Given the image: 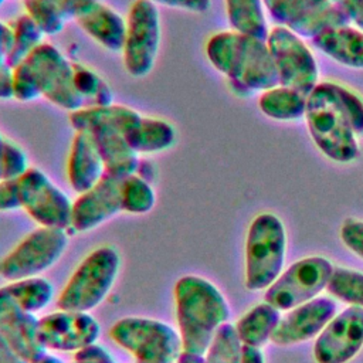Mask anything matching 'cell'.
I'll list each match as a JSON object with an SVG mask.
<instances>
[{
    "label": "cell",
    "mask_w": 363,
    "mask_h": 363,
    "mask_svg": "<svg viewBox=\"0 0 363 363\" xmlns=\"http://www.w3.org/2000/svg\"><path fill=\"white\" fill-rule=\"evenodd\" d=\"M174 311L183 350L204 354L218 328L230 316L223 292L199 275H183L174 284Z\"/></svg>",
    "instance_id": "cell-1"
},
{
    "label": "cell",
    "mask_w": 363,
    "mask_h": 363,
    "mask_svg": "<svg viewBox=\"0 0 363 363\" xmlns=\"http://www.w3.org/2000/svg\"><path fill=\"white\" fill-rule=\"evenodd\" d=\"M143 115L126 105L84 106L69 113L75 132H88L105 163L106 174L123 179L136 172L139 155L130 147L126 135Z\"/></svg>",
    "instance_id": "cell-2"
},
{
    "label": "cell",
    "mask_w": 363,
    "mask_h": 363,
    "mask_svg": "<svg viewBox=\"0 0 363 363\" xmlns=\"http://www.w3.org/2000/svg\"><path fill=\"white\" fill-rule=\"evenodd\" d=\"M204 50L208 62L227 81L240 82L252 92L279 84L274 60L264 40L227 30L213 34Z\"/></svg>",
    "instance_id": "cell-3"
},
{
    "label": "cell",
    "mask_w": 363,
    "mask_h": 363,
    "mask_svg": "<svg viewBox=\"0 0 363 363\" xmlns=\"http://www.w3.org/2000/svg\"><path fill=\"white\" fill-rule=\"evenodd\" d=\"M121 269V255L112 245L92 250L74 269L57 298L58 309L91 312L111 294Z\"/></svg>",
    "instance_id": "cell-4"
},
{
    "label": "cell",
    "mask_w": 363,
    "mask_h": 363,
    "mask_svg": "<svg viewBox=\"0 0 363 363\" xmlns=\"http://www.w3.org/2000/svg\"><path fill=\"white\" fill-rule=\"evenodd\" d=\"M109 336L136 363H176L183 352L179 330L155 318H121L111 326Z\"/></svg>",
    "instance_id": "cell-5"
},
{
    "label": "cell",
    "mask_w": 363,
    "mask_h": 363,
    "mask_svg": "<svg viewBox=\"0 0 363 363\" xmlns=\"http://www.w3.org/2000/svg\"><path fill=\"white\" fill-rule=\"evenodd\" d=\"M286 251V233L272 213L258 214L250 224L245 240V288H268L281 274Z\"/></svg>",
    "instance_id": "cell-6"
},
{
    "label": "cell",
    "mask_w": 363,
    "mask_h": 363,
    "mask_svg": "<svg viewBox=\"0 0 363 363\" xmlns=\"http://www.w3.org/2000/svg\"><path fill=\"white\" fill-rule=\"evenodd\" d=\"M68 244V230L37 227L0 258V277L11 282L41 275L60 261Z\"/></svg>",
    "instance_id": "cell-7"
},
{
    "label": "cell",
    "mask_w": 363,
    "mask_h": 363,
    "mask_svg": "<svg viewBox=\"0 0 363 363\" xmlns=\"http://www.w3.org/2000/svg\"><path fill=\"white\" fill-rule=\"evenodd\" d=\"M160 43L159 7L150 0H135L126 14V37L121 52L125 71L133 78L147 77L155 68Z\"/></svg>",
    "instance_id": "cell-8"
},
{
    "label": "cell",
    "mask_w": 363,
    "mask_h": 363,
    "mask_svg": "<svg viewBox=\"0 0 363 363\" xmlns=\"http://www.w3.org/2000/svg\"><path fill=\"white\" fill-rule=\"evenodd\" d=\"M303 118L311 139L323 156L336 163H350L359 157L357 135L335 106L308 95Z\"/></svg>",
    "instance_id": "cell-9"
},
{
    "label": "cell",
    "mask_w": 363,
    "mask_h": 363,
    "mask_svg": "<svg viewBox=\"0 0 363 363\" xmlns=\"http://www.w3.org/2000/svg\"><path fill=\"white\" fill-rule=\"evenodd\" d=\"M267 45L277 68L279 85L309 95L319 82V68L303 38L285 27L274 26L268 33Z\"/></svg>",
    "instance_id": "cell-10"
},
{
    "label": "cell",
    "mask_w": 363,
    "mask_h": 363,
    "mask_svg": "<svg viewBox=\"0 0 363 363\" xmlns=\"http://www.w3.org/2000/svg\"><path fill=\"white\" fill-rule=\"evenodd\" d=\"M21 208L38 227L69 230L72 200L38 167H30L18 180Z\"/></svg>",
    "instance_id": "cell-11"
},
{
    "label": "cell",
    "mask_w": 363,
    "mask_h": 363,
    "mask_svg": "<svg viewBox=\"0 0 363 363\" xmlns=\"http://www.w3.org/2000/svg\"><path fill=\"white\" fill-rule=\"evenodd\" d=\"M333 265L323 257H308L292 264L267 288L265 302L291 311L326 289Z\"/></svg>",
    "instance_id": "cell-12"
},
{
    "label": "cell",
    "mask_w": 363,
    "mask_h": 363,
    "mask_svg": "<svg viewBox=\"0 0 363 363\" xmlns=\"http://www.w3.org/2000/svg\"><path fill=\"white\" fill-rule=\"evenodd\" d=\"M35 74L43 96L68 113L85 106L74 86V61L57 45L44 41L26 60Z\"/></svg>",
    "instance_id": "cell-13"
},
{
    "label": "cell",
    "mask_w": 363,
    "mask_h": 363,
    "mask_svg": "<svg viewBox=\"0 0 363 363\" xmlns=\"http://www.w3.org/2000/svg\"><path fill=\"white\" fill-rule=\"evenodd\" d=\"M275 23L302 38H313L326 28L349 24L332 0H262Z\"/></svg>",
    "instance_id": "cell-14"
},
{
    "label": "cell",
    "mask_w": 363,
    "mask_h": 363,
    "mask_svg": "<svg viewBox=\"0 0 363 363\" xmlns=\"http://www.w3.org/2000/svg\"><path fill=\"white\" fill-rule=\"evenodd\" d=\"M101 330L91 312L58 309L38 319V339L47 352L77 353L98 343Z\"/></svg>",
    "instance_id": "cell-15"
},
{
    "label": "cell",
    "mask_w": 363,
    "mask_h": 363,
    "mask_svg": "<svg viewBox=\"0 0 363 363\" xmlns=\"http://www.w3.org/2000/svg\"><path fill=\"white\" fill-rule=\"evenodd\" d=\"M363 347V308L347 306L335 315L313 345L316 363H347Z\"/></svg>",
    "instance_id": "cell-16"
},
{
    "label": "cell",
    "mask_w": 363,
    "mask_h": 363,
    "mask_svg": "<svg viewBox=\"0 0 363 363\" xmlns=\"http://www.w3.org/2000/svg\"><path fill=\"white\" fill-rule=\"evenodd\" d=\"M122 213L121 179L105 174L89 190L72 201L69 230L74 233L92 231Z\"/></svg>",
    "instance_id": "cell-17"
},
{
    "label": "cell",
    "mask_w": 363,
    "mask_h": 363,
    "mask_svg": "<svg viewBox=\"0 0 363 363\" xmlns=\"http://www.w3.org/2000/svg\"><path fill=\"white\" fill-rule=\"evenodd\" d=\"M336 313V302L330 298H313L292 308L281 318L271 340L279 346L301 343L318 336Z\"/></svg>",
    "instance_id": "cell-18"
},
{
    "label": "cell",
    "mask_w": 363,
    "mask_h": 363,
    "mask_svg": "<svg viewBox=\"0 0 363 363\" xmlns=\"http://www.w3.org/2000/svg\"><path fill=\"white\" fill-rule=\"evenodd\" d=\"M38 319L23 309L4 286L0 288V335L27 362L45 352L38 339Z\"/></svg>",
    "instance_id": "cell-19"
},
{
    "label": "cell",
    "mask_w": 363,
    "mask_h": 363,
    "mask_svg": "<svg viewBox=\"0 0 363 363\" xmlns=\"http://www.w3.org/2000/svg\"><path fill=\"white\" fill-rule=\"evenodd\" d=\"M105 174V163L92 136L88 132H75L67 157L69 187L81 194L101 182Z\"/></svg>",
    "instance_id": "cell-20"
},
{
    "label": "cell",
    "mask_w": 363,
    "mask_h": 363,
    "mask_svg": "<svg viewBox=\"0 0 363 363\" xmlns=\"http://www.w3.org/2000/svg\"><path fill=\"white\" fill-rule=\"evenodd\" d=\"M75 23L98 45L111 51L122 52L126 37V17L101 0L82 11Z\"/></svg>",
    "instance_id": "cell-21"
},
{
    "label": "cell",
    "mask_w": 363,
    "mask_h": 363,
    "mask_svg": "<svg viewBox=\"0 0 363 363\" xmlns=\"http://www.w3.org/2000/svg\"><path fill=\"white\" fill-rule=\"evenodd\" d=\"M313 45L330 60L352 69H363V31L346 24L330 27L312 38Z\"/></svg>",
    "instance_id": "cell-22"
},
{
    "label": "cell",
    "mask_w": 363,
    "mask_h": 363,
    "mask_svg": "<svg viewBox=\"0 0 363 363\" xmlns=\"http://www.w3.org/2000/svg\"><path fill=\"white\" fill-rule=\"evenodd\" d=\"M126 139L130 147L140 155H156L170 149L177 139L174 126L162 118L142 116L128 132Z\"/></svg>",
    "instance_id": "cell-23"
},
{
    "label": "cell",
    "mask_w": 363,
    "mask_h": 363,
    "mask_svg": "<svg viewBox=\"0 0 363 363\" xmlns=\"http://www.w3.org/2000/svg\"><path fill=\"white\" fill-rule=\"evenodd\" d=\"M279 320V309L268 302H262L247 311L234 326L242 345L259 349L271 340Z\"/></svg>",
    "instance_id": "cell-24"
},
{
    "label": "cell",
    "mask_w": 363,
    "mask_h": 363,
    "mask_svg": "<svg viewBox=\"0 0 363 363\" xmlns=\"http://www.w3.org/2000/svg\"><path fill=\"white\" fill-rule=\"evenodd\" d=\"M306 102L308 95L278 84L261 92L258 109L272 121L292 122L305 116Z\"/></svg>",
    "instance_id": "cell-25"
},
{
    "label": "cell",
    "mask_w": 363,
    "mask_h": 363,
    "mask_svg": "<svg viewBox=\"0 0 363 363\" xmlns=\"http://www.w3.org/2000/svg\"><path fill=\"white\" fill-rule=\"evenodd\" d=\"M309 96L335 106L347 119L354 133L363 136V96L356 91L335 81H320L309 92Z\"/></svg>",
    "instance_id": "cell-26"
},
{
    "label": "cell",
    "mask_w": 363,
    "mask_h": 363,
    "mask_svg": "<svg viewBox=\"0 0 363 363\" xmlns=\"http://www.w3.org/2000/svg\"><path fill=\"white\" fill-rule=\"evenodd\" d=\"M230 28L267 41L269 28L262 0H224Z\"/></svg>",
    "instance_id": "cell-27"
},
{
    "label": "cell",
    "mask_w": 363,
    "mask_h": 363,
    "mask_svg": "<svg viewBox=\"0 0 363 363\" xmlns=\"http://www.w3.org/2000/svg\"><path fill=\"white\" fill-rule=\"evenodd\" d=\"M11 31V44L7 61L11 67L24 62L34 50H37L45 38V34L27 14L21 13L9 21Z\"/></svg>",
    "instance_id": "cell-28"
},
{
    "label": "cell",
    "mask_w": 363,
    "mask_h": 363,
    "mask_svg": "<svg viewBox=\"0 0 363 363\" xmlns=\"http://www.w3.org/2000/svg\"><path fill=\"white\" fill-rule=\"evenodd\" d=\"M4 288L23 309L34 315L44 311L54 298L52 284L41 275L7 282Z\"/></svg>",
    "instance_id": "cell-29"
},
{
    "label": "cell",
    "mask_w": 363,
    "mask_h": 363,
    "mask_svg": "<svg viewBox=\"0 0 363 363\" xmlns=\"http://www.w3.org/2000/svg\"><path fill=\"white\" fill-rule=\"evenodd\" d=\"M121 204L122 211L143 216L153 210L156 204V190L153 183L138 174H129L121 179Z\"/></svg>",
    "instance_id": "cell-30"
},
{
    "label": "cell",
    "mask_w": 363,
    "mask_h": 363,
    "mask_svg": "<svg viewBox=\"0 0 363 363\" xmlns=\"http://www.w3.org/2000/svg\"><path fill=\"white\" fill-rule=\"evenodd\" d=\"M242 343L237 335L235 326L225 322L216 332L207 350L204 352L206 363H241Z\"/></svg>",
    "instance_id": "cell-31"
},
{
    "label": "cell",
    "mask_w": 363,
    "mask_h": 363,
    "mask_svg": "<svg viewBox=\"0 0 363 363\" xmlns=\"http://www.w3.org/2000/svg\"><path fill=\"white\" fill-rule=\"evenodd\" d=\"M326 291L353 306L363 308V274L345 267H333Z\"/></svg>",
    "instance_id": "cell-32"
},
{
    "label": "cell",
    "mask_w": 363,
    "mask_h": 363,
    "mask_svg": "<svg viewBox=\"0 0 363 363\" xmlns=\"http://www.w3.org/2000/svg\"><path fill=\"white\" fill-rule=\"evenodd\" d=\"M23 4L24 13L34 20L45 35H57L65 28L68 20L52 0H27Z\"/></svg>",
    "instance_id": "cell-33"
},
{
    "label": "cell",
    "mask_w": 363,
    "mask_h": 363,
    "mask_svg": "<svg viewBox=\"0 0 363 363\" xmlns=\"http://www.w3.org/2000/svg\"><path fill=\"white\" fill-rule=\"evenodd\" d=\"M43 96L35 74L27 61L13 67V99L18 102H34Z\"/></svg>",
    "instance_id": "cell-34"
},
{
    "label": "cell",
    "mask_w": 363,
    "mask_h": 363,
    "mask_svg": "<svg viewBox=\"0 0 363 363\" xmlns=\"http://www.w3.org/2000/svg\"><path fill=\"white\" fill-rule=\"evenodd\" d=\"M28 155L26 150L14 140L4 139L3 150H1V179L7 180H18L28 169H30Z\"/></svg>",
    "instance_id": "cell-35"
},
{
    "label": "cell",
    "mask_w": 363,
    "mask_h": 363,
    "mask_svg": "<svg viewBox=\"0 0 363 363\" xmlns=\"http://www.w3.org/2000/svg\"><path fill=\"white\" fill-rule=\"evenodd\" d=\"M105 84L106 81L95 69L81 62H74V86L85 101V106L92 105L95 96Z\"/></svg>",
    "instance_id": "cell-36"
},
{
    "label": "cell",
    "mask_w": 363,
    "mask_h": 363,
    "mask_svg": "<svg viewBox=\"0 0 363 363\" xmlns=\"http://www.w3.org/2000/svg\"><path fill=\"white\" fill-rule=\"evenodd\" d=\"M342 242L356 255L363 258V221L347 218L340 227Z\"/></svg>",
    "instance_id": "cell-37"
},
{
    "label": "cell",
    "mask_w": 363,
    "mask_h": 363,
    "mask_svg": "<svg viewBox=\"0 0 363 363\" xmlns=\"http://www.w3.org/2000/svg\"><path fill=\"white\" fill-rule=\"evenodd\" d=\"M21 208V197L17 180H0V213H10Z\"/></svg>",
    "instance_id": "cell-38"
},
{
    "label": "cell",
    "mask_w": 363,
    "mask_h": 363,
    "mask_svg": "<svg viewBox=\"0 0 363 363\" xmlns=\"http://www.w3.org/2000/svg\"><path fill=\"white\" fill-rule=\"evenodd\" d=\"M69 363H118V362L105 346L99 343H94L74 353V357Z\"/></svg>",
    "instance_id": "cell-39"
},
{
    "label": "cell",
    "mask_w": 363,
    "mask_h": 363,
    "mask_svg": "<svg viewBox=\"0 0 363 363\" xmlns=\"http://www.w3.org/2000/svg\"><path fill=\"white\" fill-rule=\"evenodd\" d=\"M156 6H163L169 9H177L189 13L203 14L210 10L211 0H150Z\"/></svg>",
    "instance_id": "cell-40"
},
{
    "label": "cell",
    "mask_w": 363,
    "mask_h": 363,
    "mask_svg": "<svg viewBox=\"0 0 363 363\" xmlns=\"http://www.w3.org/2000/svg\"><path fill=\"white\" fill-rule=\"evenodd\" d=\"M345 14L349 24L363 31V0H332Z\"/></svg>",
    "instance_id": "cell-41"
},
{
    "label": "cell",
    "mask_w": 363,
    "mask_h": 363,
    "mask_svg": "<svg viewBox=\"0 0 363 363\" xmlns=\"http://www.w3.org/2000/svg\"><path fill=\"white\" fill-rule=\"evenodd\" d=\"M67 20H75L82 11L99 0H52Z\"/></svg>",
    "instance_id": "cell-42"
},
{
    "label": "cell",
    "mask_w": 363,
    "mask_h": 363,
    "mask_svg": "<svg viewBox=\"0 0 363 363\" xmlns=\"http://www.w3.org/2000/svg\"><path fill=\"white\" fill-rule=\"evenodd\" d=\"M10 44H11V31H10L9 23L0 20V69L6 65H10L7 61Z\"/></svg>",
    "instance_id": "cell-43"
},
{
    "label": "cell",
    "mask_w": 363,
    "mask_h": 363,
    "mask_svg": "<svg viewBox=\"0 0 363 363\" xmlns=\"http://www.w3.org/2000/svg\"><path fill=\"white\" fill-rule=\"evenodd\" d=\"M13 99V67L6 65L0 69V101Z\"/></svg>",
    "instance_id": "cell-44"
},
{
    "label": "cell",
    "mask_w": 363,
    "mask_h": 363,
    "mask_svg": "<svg viewBox=\"0 0 363 363\" xmlns=\"http://www.w3.org/2000/svg\"><path fill=\"white\" fill-rule=\"evenodd\" d=\"M0 363H28V362L0 335Z\"/></svg>",
    "instance_id": "cell-45"
},
{
    "label": "cell",
    "mask_w": 363,
    "mask_h": 363,
    "mask_svg": "<svg viewBox=\"0 0 363 363\" xmlns=\"http://www.w3.org/2000/svg\"><path fill=\"white\" fill-rule=\"evenodd\" d=\"M135 174L140 176L142 179L153 183V180L156 179V167L150 160H145V159H139V163L136 166V172Z\"/></svg>",
    "instance_id": "cell-46"
},
{
    "label": "cell",
    "mask_w": 363,
    "mask_h": 363,
    "mask_svg": "<svg viewBox=\"0 0 363 363\" xmlns=\"http://www.w3.org/2000/svg\"><path fill=\"white\" fill-rule=\"evenodd\" d=\"M241 363H265V359H264L262 352L258 347L244 345Z\"/></svg>",
    "instance_id": "cell-47"
},
{
    "label": "cell",
    "mask_w": 363,
    "mask_h": 363,
    "mask_svg": "<svg viewBox=\"0 0 363 363\" xmlns=\"http://www.w3.org/2000/svg\"><path fill=\"white\" fill-rule=\"evenodd\" d=\"M176 363H206V362H204V356L203 354L183 350L180 353L179 359L176 360Z\"/></svg>",
    "instance_id": "cell-48"
},
{
    "label": "cell",
    "mask_w": 363,
    "mask_h": 363,
    "mask_svg": "<svg viewBox=\"0 0 363 363\" xmlns=\"http://www.w3.org/2000/svg\"><path fill=\"white\" fill-rule=\"evenodd\" d=\"M28 363H65V362L60 356L45 350L41 354H38L37 357H34L33 360H30Z\"/></svg>",
    "instance_id": "cell-49"
},
{
    "label": "cell",
    "mask_w": 363,
    "mask_h": 363,
    "mask_svg": "<svg viewBox=\"0 0 363 363\" xmlns=\"http://www.w3.org/2000/svg\"><path fill=\"white\" fill-rule=\"evenodd\" d=\"M4 136L3 133L0 132V163H1V150H3V145H4ZM0 180H1V169H0Z\"/></svg>",
    "instance_id": "cell-50"
},
{
    "label": "cell",
    "mask_w": 363,
    "mask_h": 363,
    "mask_svg": "<svg viewBox=\"0 0 363 363\" xmlns=\"http://www.w3.org/2000/svg\"><path fill=\"white\" fill-rule=\"evenodd\" d=\"M4 3H6V0H0V9L3 7V4H4Z\"/></svg>",
    "instance_id": "cell-51"
},
{
    "label": "cell",
    "mask_w": 363,
    "mask_h": 363,
    "mask_svg": "<svg viewBox=\"0 0 363 363\" xmlns=\"http://www.w3.org/2000/svg\"><path fill=\"white\" fill-rule=\"evenodd\" d=\"M23 1H27V0H23Z\"/></svg>",
    "instance_id": "cell-52"
}]
</instances>
